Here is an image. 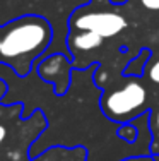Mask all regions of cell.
I'll return each mask as SVG.
<instances>
[{
    "label": "cell",
    "mask_w": 159,
    "mask_h": 161,
    "mask_svg": "<svg viewBox=\"0 0 159 161\" xmlns=\"http://www.w3.org/2000/svg\"><path fill=\"white\" fill-rule=\"evenodd\" d=\"M84 159V151L82 149H69L65 147H51L45 151L43 154L31 158V161H82Z\"/></svg>",
    "instance_id": "cell-7"
},
{
    "label": "cell",
    "mask_w": 159,
    "mask_h": 161,
    "mask_svg": "<svg viewBox=\"0 0 159 161\" xmlns=\"http://www.w3.org/2000/svg\"><path fill=\"white\" fill-rule=\"evenodd\" d=\"M72 29H84L99 34L101 38H113L127 28V19L116 12H84L77 10L70 19Z\"/></svg>",
    "instance_id": "cell-4"
},
{
    "label": "cell",
    "mask_w": 159,
    "mask_h": 161,
    "mask_svg": "<svg viewBox=\"0 0 159 161\" xmlns=\"http://www.w3.org/2000/svg\"><path fill=\"white\" fill-rule=\"evenodd\" d=\"M149 77H151V80H154V82L159 84V60H156V62L149 67Z\"/></svg>",
    "instance_id": "cell-8"
},
{
    "label": "cell",
    "mask_w": 159,
    "mask_h": 161,
    "mask_svg": "<svg viewBox=\"0 0 159 161\" xmlns=\"http://www.w3.org/2000/svg\"><path fill=\"white\" fill-rule=\"evenodd\" d=\"M147 91L137 80H128L122 87L103 98V110L113 120H128L146 106Z\"/></svg>",
    "instance_id": "cell-3"
},
{
    "label": "cell",
    "mask_w": 159,
    "mask_h": 161,
    "mask_svg": "<svg viewBox=\"0 0 159 161\" xmlns=\"http://www.w3.org/2000/svg\"><path fill=\"white\" fill-rule=\"evenodd\" d=\"M53 31L50 22L41 16H21L2 26L0 64L10 67L17 77H26L48 45Z\"/></svg>",
    "instance_id": "cell-1"
},
{
    "label": "cell",
    "mask_w": 159,
    "mask_h": 161,
    "mask_svg": "<svg viewBox=\"0 0 159 161\" xmlns=\"http://www.w3.org/2000/svg\"><path fill=\"white\" fill-rule=\"evenodd\" d=\"M22 103L0 101V161H31V147L46 129L38 110L22 117Z\"/></svg>",
    "instance_id": "cell-2"
},
{
    "label": "cell",
    "mask_w": 159,
    "mask_h": 161,
    "mask_svg": "<svg viewBox=\"0 0 159 161\" xmlns=\"http://www.w3.org/2000/svg\"><path fill=\"white\" fill-rule=\"evenodd\" d=\"M0 43H2V26H0Z\"/></svg>",
    "instance_id": "cell-13"
},
{
    "label": "cell",
    "mask_w": 159,
    "mask_h": 161,
    "mask_svg": "<svg viewBox=\"0 0 159 161\" xmlns=\"http://www.w3.org/2000/svg\"><path fill=\"white\" fill-rule=\"evenodd\" d=\"M140 3L149 10H159V0H140Z\"/></svg>",
    "instance_id": "cell-9"
},
{
    "label": "cell",
    "mask_w": 159,
    "mask_h": 161,
    "mask_svg": "<svg viewBox=\"0 0 159 161\" xmlns=\"http://www.w3.org/2000/svg\"><path fill=\"white\" fill-rule=\"evenodd\" d=\"M7 93H9V84H7L3 79H0V101L5 98Z\"/></svg>",
    "instance_id": "cell-10"
},
{
    "label": "cell",
    "mask_w": 159,
    "mask_h": 161,
    "mask_svg": "<svg viewBox=\"0 0 159 161\" xmlns=\"http://www.w3.org/2000/svg\"><path fill=\"white\" fill-rule=\"evenodd\" d=\"M36 69L40 77L45 82H50L55 86L56 94H65L67 87L70 84V70H72V64L65 55L55 53V55L41 60Z\"/></svg>",
    "instance_id": "cell-5"
},
{
    "label": "cell",
    "mask_w": 159,
    "mask_h": 161,
    "mask_svg": "<svg viewBox=\"0 0 159 161\" xmlns=\"http://www.w3.org/2000/svg\"><path fill=\"white\" fill-rule=\"evenodd\" d=\"M103 40L99 34L93 33V31H84V29H72L70 36H69V47L72 52L75 53H84L96 50L103 45Z\"/></svg>",
    "instance_id": "cell-6"
},
{
    "label": "cell",
    "mask_w": 159,
    "mask_h": 161,
    "mask_svg": "<svg viewBox=\"0 0 159 161\" xmlns=\"http://www.w3.org/2000/svg\"><path fill=\"white\" fill-rule=\"evenodd\" d=\"M156 132H157V136H159V112L156 115Z\"/></svg>",
    "instance_id": "cell-11"
},
{
    "label": "cell",
    "mask_w": 159,
    "mask_h": 161,
    "mask_svg": "<svg viewBox=\"0 0 159 161\" xmlns=\"http://www.w3.org/2000/svg\"><path fill=\"white\" fill-rule=\"evenodd\" d=\"M128 161H151V159H146V158H135V159H128Z\"/></svg>",
    "instance_id": "cell-12"
}]
</instances>
